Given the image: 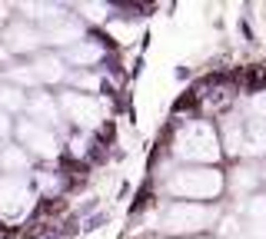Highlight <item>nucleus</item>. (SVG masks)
<instances>
[{"label": "nucleus", "mask_w": 266, "mask_h": 239, "mask_svg": "<svg viewBox=\"0 0 266 239\" xmlns=\"http://www.w3.org/2000/svg\"><path fill=\"white\" fill-rule=\"evenodd\" d=\"M256 166H260V179H263V186H266V156H263V160H260Z\"/></svg>", "instance_id": "obj_14"}, {"label": "nucleus", "mask_w": 266, "mask_h": 239, "mask_svg": "<svg viewBox=\"0 0 266 239\" xmlns=\"http://www.w3.org/2000/svg\"><path fill=\"white\" fill-rule=\"evenodd\" d=\"M23 107H27V90L13 87L7 80H0V110L7 113V117H23Z\"/></svg>", "instance_id": "obj_12"}, {"label": "nucleus", "mask_w": 266, "mask_h": 239, "mask_svg": "<svg viewBox=\"0 0 266 239\" xmlns=\"http://www.w3.org/2000/svg\"><path fill=\"white\" fill-rule=\"evenodd\" d=\"M33 166L37 163L27 156L23 146H17L13 140L0 143V173H7V176H30Z\"/></svg>", "instance_id": "obj_11"}, {"label": "nucleus", "mask_w": 266, "mask_h": 239, "mask_svg": "<svg viewBox=\"0 0 266 239\" xmlns=\"http://www.w3.org/2000/svg\"><path fill=\"white\" fill-rule=\"evenodd\" d=\"M117 54L110 47V40L103 37L100 30H87L83 40H77L73 47L60 50V60L66 63V70H100L110 57Z\"/></svg>", "instance_id": "obj_7"}, {"label": "nucleus", "mask_w": 266, "mask_h": 239, "mask_svg": "<svg viewBox=\"0 0 266 239\" xmlns=\"http://www.w3.org/2000/svg\"><path fill=\"white\" fill-rule=\"evenodd\" d=\"M153 189L170 203H223L226 173L223 166H173Z\"/></svg>", "instance_id": "obj_2"}, {"label": "nucleus", "mask_w": 266, "mask_h": 239, "mask_svg": "<svg viewBox=\"0 0 266 239\" xmlns=\"http://www.w3.org/2000/svg\"><path fill=\"white\" fill-rule=\"evenodd\" d=\"M57 107H60L64 126L73 133H90L93 136L110 120L107 97H90V93H77V90H57Z\"/></svg>", "instance_id": "obj_3"}, {"label": "nucleus", "mask_w": 266, "mask_h": 239, "mask_svg": "<svg viewBox=\"0 0 266 239\" xmlns=\"http://www.w3.org/2000/svg\"><path fill=\"white\" fill-rule=\"evenodd\" d=\"M23 117L30 120V123H37V126L57 130V133H60V140L70 133L64 126V120H60V107H57V93H54V90H30V93H27Z\"/></svg>", "instance_id": "obj_9"}, {"label": "nucleus", "mask_w": 266, "mask_h": 239, "mask_svg": "<svg viewBox=\"0 0 266 239\" xmlns=\"http://www.w3.org/2000/svg\"><path fill=\"white\" fill-rule=\"evenodd\" d=\"M190 239H213V236H190Z\"/></svg>", "instance_id": "obj_15"}, {"label": "nucleus", "mask_w": 266, "mask_h": 239, "mask_svg": "<svg viewBox=\"0 0 266 239\" xmlns=\"http://www.w3.org/2000/svg\"><path fill=\"white\" fill-rule=\"evenodd\" d=\"M13 140V117H7L3 110H0V143Z\"/></svg>", "instance_id": "obj_13"}, {"label": "nucleus", "mask_w": 266, "mask_h": 239, "mask_svg": "<svg viewBox=\"0 0 266 239\" xmlns=\"http://www.w3.org/2000/svg\"><path fill=\"white\" fill-rule=\"evenodd\" d=\"M37 209V193H33L30 176H7L0 173V223L7 226H23Z\"/></svg>", "instance_id": "obj_5"}, {"label": "nucleus", "mask_w": 266, "mask_h": 239, "mask_svg": "<svg viewBox=\"0 0 266 239\" xmlns=\"http://www.w3.org/2000/svg\"><path fill=\"white\" fill-rule=\"evenodd\" d=\"M223 173H226V196H223V203L230 199L233 206H243L246 199H253L263 189L260 166L250 163V160H233V163L223 166Z\"/></svg>", "instance_id": "obj_8"}, {"label": "nucleus", "mask_w": 266, "mask_h": 239, "mask_svg": "<svg viewBox=\"0 0 266 239\" xmlns=\"http://www.w3.org/2000/svg\"><path fill=\"white\" fill-rule=\"evenodd\" d=\"M33 70V80H37V90H60L66 83V63L60 60V54L54 50H44V54H37L33 60H27Z\"/></svg>", "instance_id": "obj_10"}, {"label": "nucleus", "mask_w": 266, "mask_h": 239, "mask_svg": "<svg viewBox=\"0 0 266 239\" xmlns=\"http://www.w3.org/2000/svg\"><path fill=\"white\" fill-rule=\"evenodd\" d=\"M163 153L173 160L177 166H223V146H220V133L216 123L203 117H183L173 120L163 130L160 143Z\"/></svg>", "instance_id": "obj_1"}, {"label": "nucleus", "mask_w": 266, "mask_h": 239, "mask_svg": "<svg viewBox=\"0 0 266 239\" xmlns=\"http://www.w3.org/2000/svg\"><path fill=\"white\" fill-rule=\"evenodd\" d=\"M0 47L10 54V60H33L37 54H44V33L40 27L20 20V17H10V20L0 27Z\"/></svg>", "instance_id": "obj_6"}, {"label": "nucleus", "mask_w": 266, "mask_h": 239, "mask_svg": "<svg viewBox=\"0 0 266 239\" xmlns=\"http://www.w3.org/2000/svg\"><path fill=\"white\" fill-rule=\"evenodd\" d=\"M13 143L23 146L27 156L40 166H54L64 160V140H60V133L47 130V126H37L27 117L13 120Z\"/></svg>", "instance_id": "obj_4"}]
</instances>
